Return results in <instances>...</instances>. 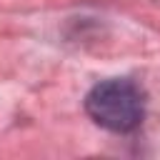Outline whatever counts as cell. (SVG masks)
Segmentation results:
<instances>
[{"mask_svg": "<svg viewBox=\"0 0 160 160\" xmlns=\"http://www.w3.org/2000/svg\"><path fill=\"white\" fill-rule=\"evenodd\" d=\"M85 112L110 132H132L145 120V95L132 80H102L88 92Z\"/></svg>", "mask_w": 160, "mask_h": 160, "instance_id": "cell-1", "label": "cell"}]
</instances>
